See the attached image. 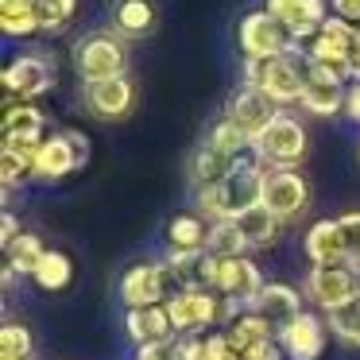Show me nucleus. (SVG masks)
<instances>
[{
    "mask_svg": "<svg viewBox=\"0 0 360 360\" xmlns=\"http://www.w3.org/2000/svg\"><path fill=\"white\" fill-rule=\"evenodd\" d=\"M264 174H267V167L259 163L256 155H244L225 182L194 190V213L205 217L210 225H217V221H236L240 213H248L252 205H259V198H264Z\"/></svg>",
    "mask_w": 360,
    "mask_h": 360,
    "instance_id": "1",
    "label": "nucleus"
},
{
    "mask_svg": "<svg viewBox=\"0 0 360 360\" xmlns=\"http://www.w3.org/2000/svg\"><path fill=\"white\" fill-rule=\"evenodd\" d=\"M240 86H252L267 97L271 105L287 109V105H298L306 86V58L302 51L295 55H283V58H267V63H256V58H244L240 66Z\"/></svg>",
    "mask_w": 360,
    "mask_h": 360,
    "instance_id": "2",
    "label": "nucleus"
},
{
    "mask_svg": "<svg viewBox=\"0 0 360 360\" xmlns=\"http://www.w3.org/2000/svg\"><path fill=\"white\" fill-rule=\"evenodd\" d=\"M310 151V136H306V124L295 117V112L279 109V117L256 136L252 143V155L267 167V171H298Z\"/></svg>",
    "mask_w": 360,
    "mask_h": 360,
    "instance_id": "3",
    "label": "nucleus"
},
{
    "mask_svg": "<svg viewBox=\"0 0 360 360\" xmlns=\"http://www.w3.org/2000/svg\"><path fill=\"white\" fill-rule=\"evenodd\" d=\"M202 283L210 290H217L221 298H233V302L248 306L256 302V295L264 290V271L252 256H202Z\"/></svg>",
    "mask_w": 360,
    "mask_h": 360,
    "instance_id": "4",
    "label": "nucleus"
},
{
    "mask_svg": "<svg viewBox=\"0 0 360 360\" xmlns=\"http://www.w3.org/2000/svg\"><path fill=\"white\" fill-rule=\"evenodd\" d=\"M74 70L82 82H101L128 74V39L112 27H97V32L82 35L74 43Z\"/></svg>",
    "mask_w": 360,
    "mask_h": 360,
    "instance_id": "5",
    "label": "nucleus"
},
{
    "mask_svg": "<svg viewBox=\"0 0 360 360\" xmlns=\"http://www.w3.org/2000/svg\"><path fill=\"white\" fill-rule=\"evenodd\" d=\"M356 39H360V27L345 24L341 16L329 12L321 32L314 35L310 43H302V55H306V63H314V66H321V70L337 74V78L352 82V51H356Z\"/></svg>",
    "mask_w": 360,
    "mask_h": 360,
    "instance_id": "6",
    "label": "nucleus"
},
{
    "mask_svg": "<svg viewBox=\"0 0 360 360\" xmlns=\"http://www.w3.org/2000/svg\"><path fill=\"white\" fill-rule=\"evenodd\" d=\"M167 314L179 337L190 333H210V329H225V298L210 287H190L174 290L167 298Z\"/></svg>",
    "mask_w": 360,
    "mask_h": 360,
    "instance_id": "7",
    "label": "nucleus"
},
{
    "mask_svg": "<svg viewBox=\"0 0 360 360\" xmlns=\"http://www.w3.org/2000/svg\"><path fill=\"white\" fill-rule=\"evenodd\" d=\"M174 295V275L163 256L136 259L124 275H120V302L124 310H143V306H159Z\"/></svg>",
    "mask_w": 360,
    "mask_h": 360,
    "instance_id": "8",
    "label": "nucleus"
},
{
    "mask_svg": "<svg viewBox=\"0 0 360 360\" xmlns=\"http://www.w3.org/2000/svg\"><path fill=\"white\" fill-rule=\"evenodd\" d=\"M55 78L58 70L47 51H24L4 66L0 86H4V97H12V101H39L55 89Z\"/></svg>",
    "mask_w": 360,
    "mask_h": 360,
    "instance_id": "9",
    "label": "nucleus"
},
{
    "mask_svg": "<svg viewBox=\"0 0 360 360\" xmlns=\"http://www.w3.org/2000/svg\"><path fill=\"white\" fill-rule=\"evenodd\" d=\"M236 43H240V55L256 58V63L283 58V55H295L298 51V43L290 39V32L267 8H256V12H248V16L240 20V27H236Z\"/></svg>",
    "mask_w": 360,
    "mask_h": 360,
    "instance_id": "10",
    "label": "nucleus"
},
{
    "mask_svg": "<svg viewBox=\"0 0 360 360\" xmlns=\"http://www.w3.org/2000/svg\"><path fill=\"white\" fill-rule=\"evenodd\" d=\"M89 159V140L74 128L66 132H51L47 140L35 148V182H63Z\"/></svg>",
    "mask_w": 360,
    "mask_h": 360,
    "instance_id": "11",
    "label": "nucleus"
},
{
    "mask_svg": "<svg viewBox=\"0 0 360 360\" xmlns=\"http://www.w3.org/2000/svg\"><path fill=\"white\" fill-rule=\"evenodd\" d=\"M360 290V275L352 271V264H310V271L302 275V295L314 310L329 314L341 302H349Z\"/></svg>",
    "mask_w": 360,
    "mask_h": 360,
    "instance_id": "12",
    "label": "nucleus"
},
{
    "mask_svg": "<svg viewBox=\"0 0 360 360\" xmlns=\"http://www.w3.org/2000/svg\"><path fill=\"white\" fill-rule=\"evenodd\" d=\"M310 198H314V190L302 171H267L264 174V198H259V205L267 213H275L283 225L302 217L310 210Z\"/></svg>",
    "mask_w": 360,
    "mask_h": 360,
    "instance_id": "13",
    "label": "nucleus"
},
{
    "mask_svg": "<svg viewBox=\"0 0 360 360\" xmlns=\"http://www.w3.org/2000/svg\"><path fill=\"white\" fill-rule=\"evenodd\" d=\"M82 105L94 120H124L128 112L136 109V82L128 74H117V78H101V82H82Z\"/></svg>",
    "mask_w": 360,
    "mask_h": 360,
    "instance_id": "14",
    "label": "nucleus"
},
{
    "mask_svg": "<svg viewBox=\"0 0 360 360\" xmlns=\"http://www.w3.org/2000/svg\"><path fill=\"white\" fill-rule=\"evenodd\" d=\"M275 341H279L287 360H321L329 341V321L321 310H302L275 333Z\"/></svg>",
    "mask_w": 360,
    "mask_h": 360,
    "instance_id": "15",
    "label": "nucleus"
},
{
    "mask_svg": "<svg viewBox=\"0 0 360 360\" xmlns=\"http://www.w3.org/2000/svg\"><path fill=\"white\" fill-rule=\"evenodd\" d=\"M43 140H47V117H43L39 105L4 97V112H0V143H4V148L35 151Z\"/></svg>",
    "mask_w": 360,
    "mask_h": 360,
    "instance_id": "16",
    "label": "nucleus"
},
{
    "mask_svg": "<svg viewBox=\"0 0 360 360\" xmlns=\"http://www.w3.org/2000/svg\"><path fill=\"white\" fill-rule=\"evenodd\" d=\"M345 89H349L345 78L306 63V86H302V97H298V109H302L306 117H321V120L345 117Z\"/></svg>",
    "mask_w": 360,
    "mask_h": 360,
    "instance_id": "17",
    "label": "nucleus"
},
{
    "mask_svg": "<svg viewBox=\"0 0 360 360\" xmlns=\"http://www.w3.org/2000/svg\"><path fill=\"white\" fill-rule=\"evenodd\" d=\"M221 117H225L233 128H240V132L248 136L252 143H256V136L264 132V128L271 124L275 117H279V105H271L264 94H259V89L240 86V89H233V94L225 97V109H221Z\"/></svg>",
    "mask_w": 360,
    "mask_h": 360,
    "instance_id": "18",
    "label": "nucleus"
},
{
    "mask_svg": "<svg viewBox=\"0 0 360 360\" xmlns=\"http://www.w3.org/2000/svg\"><path fill=\"white\" fill-rule=\"evenodd\" d=\"M264 8L287 27L298 47L310 43L321 32V24L329 20V0H267Z\"/></svg>",
    "mask_w": 360,
    "mask_h": 360,
    "instance_id": "19",
    "label": "nucleus"
},
{
    "mask_svg": "<svg viewBox=\"0 0 360 360\" xmlns=\"http://www.w3.org/2000/svg\"><path fill=\"white\" fill-rule=\"evenodd\" d=\"M252 310L271 321L275 333H279L290 318H298V314L306 310V295L298 287H290V283H283V279H267L264 290L256 295V302H252Z\"/></svg>",
    "mask_w": 360,
    "mask_h": 360,
    "instance_id": "20",
    "label": "nucleus"
},
{
    "mask_svg": "<svg viewBox=\"0 0 360 360\" xmlns=\"http://www.w3.org/2000/svg\"><path fill=\"white\" fill-rule=\"evenodd\" d=\"M302 252L310 264H349V244H345V233L337 225V217L314 221L302 236Z\"/></svg>",
    "mask_w": 360,
    "mask_h": 360,
    "instance_id": "21",
    "label": "nucleus"
},
{
    "mask_svg": "<svg viewBox=\"0 0 360 360\" xmlns=\"http://www.w3.org/2000/svg\"><path fill=\"white\" fill-rule=\"evenodd\" d=\"M167 252H179V256H198L205 252V240H210V221L198 217L194 210L190 213H174L163 229Z\"/></svg>",
    "mask_w": 360,
    "mask_h": 360,
    "instance_id": "22",
    "label": "nucleus"
},
{
    "mask_svg": "<svg viewBox=\"0 0 360 360\" xmlns=\"http://www.w3.org/2000/svg\"><path fill=\"white\" fill-rule=\"evenodd\" d=\"M236 163H240L236 155H229V151L213 148L210 140H202L194 148V155H190V182H194V190L217 186V182H225L236 171Z\"/></svg>",
    "mask_w": 360,
    "mask_h": 360,
    "instance_id": "23",
    "label": "nucleus"
},
{
    "mask_svg": "<svg viewBox=\"0 0 360 360\" xmlns=\"http://www.w3.org/2000/svg\"><path fill=\"white\" fill-rule=\"evenodd\" d=\"M124 333L132 345H148V341H163V337H179L171 326L167 302L159 306H143V310H124Z\"/></svg>",
    "mask_w": 360,
    "mask_h": 360,
    "instance_id": "24",
    "label": "nucleus"
},
{
    "mask_svg": "<svg viewBox=\"0 0 360 360\" xmlns=\"http://www.w3.org/2000/svg\"><path fill=\"white\" fill-rule=\"evenodd\" d=\"M155 4L151 0H117L112 4V32H120L124 39H143L155 32Z\"/></svg>",
    "mask_w": 360,
    "mask_h": 360,
    "instance_id": "25",
    "label": "nucleus"
},
{
    "mask_svg": "<svg viewBox=\"0 0 360 360\" xmlns=\"http://www.w3.org/2000/svg\"><path fill=\"white\" fill-rule=\"evenodd\" d=\"M236 225H240L244 240H248L252 252H264V248H275L283 236V221L275 217V213H267L264 205H252L248 213H240L236 217Z\"/></svg>",
    "mask_w": 360,
    "mask_h": 360,
    "instance_id": "26",
    "label": "nucleus"
},
{
    "mask_svg": "<svg viewBox=\"0 0 360 360\" xmlns=\"http://www.w3.org/2000/svg\"><path fill=\"white\" fill-rule=\"evenodd\" d=\"M0 32L8 39H32L39 32V0H0Z\"/></svg>",
    "mask_w": 360,
    "mask_h": 360,
    "instance_id": "27",
    "label": "nucleus"
},
{
    "mask_svg": "<svg viewBox=\"0 0 360 360\" xmlns=\"http://www.w3.org/2000/svg\"><path fill=\"white\" fill-rule=\"evenodd\" d=\"M225 337L229 345L236 349V356H240L244 349H252V345H264V341H275V326L267 318H259L256 310H244L240 318H233L225 326Z\"/></svg>",
    "mask_w": 360,
    "mask_h": 360,
    "instance_id": "28",
    "label": "nucleus"
},
{
    "mask_svg": "<svg viewBox=\"0 0 360 360\" xmlns=\"http://www.w3.org/2000/svg\"><path fill=\"white\" fill-rule=\"evenodd\" d=\"M0 182H4V194H12L16 186L35 182V151L4 148V143H0Z\"/></svg>",
    "mask_w": 360,
    "mask_h": 360,
    "instance_id": "29",
    "label": "nucleus"
},
{
    "mask_svg": "<svg viewBox=\"0 0 360 360\" xmlns=\"http://www.w3.org/2000/svg\"><path fill=\"white\" fill-rule=\"evenodd\" d=\"M74 279V259L66 256V252L58 248H47V256L39 259V267H35L32 283L39 290H47V295H55V290H66Z\"/></svg>",
    "mask_w": 360,
    "mask_h": 360,
    "instance_id": "30",
    "label": "nucleus"
},
{
    "mask_svg": "<svg viewBox=\"0 0 360 360\" xmlns=\"http://www.w3.org/2000/svg\"><path fill=\"white\" fill-rule=\"evenodd\" d=\"M326 321H329V337H337L345 349H360V290L337 310H329Z\"/></svg>",
    "mask_w": 360,
    "mask_h": 360,
    "instance_id": "31",
    "label": "nucleus"
},
{
    "mask_svg": "<svg viewBox=\"0 0 360 360\" xmlns=\"http://www.w3.org/2000/svg\"><path fill=\"white\" fill-rule=\"evenodd\" d=\"M43 256H47V244H43V236H39V233H24L8 252H4V267H8L12 275H27V279H32Z\"/></svg>",
    "mask_w": 360,
    "mask_h": 360,
    "instance_id": "32",
    "label": "nucleus"
},
{
    "mask_svg": "<svg viewBox=\"0 0 360 360\" xmlns=\"http://www.w3.org/2000/svg\"><path fill=\"white\" fill-rule=\"evenodd\" d=\"M205 252H210V256H252V248H248V240H244L236 221H217V225H210Z\"/></svg>",
    "mask_w": 360,
    "mask_h": 360,
    "instance_id": "33",
    "label": "nucleus"
},
{
    "mask_svg": "<svg viewBox=\"0 0 360 360\" xmlns=\"http://www.w3.org/2000/svg\"><path fill=\"white\" fill-rule=\"evenodd\" d=\"M0 356L35 360V341H32V329L24 321H4L0 326Z\"/></svg>",
    "mask_w": 360,
    "mask_h": 360,
    "instance_id": "34",
    "label": "nucleus"
},
{
    "mask_svg": "<svg viewBox=\"0 0 360 360\" xmlns=\"http://www.w3.org/2000/svg\"><path fill=\"white\" fill-rule=\"evenodd\" d=\"M78 0H39V32L43 35H58L70 27Z\"/></svg>",
    "mask_w": 360,
    "mask_h": 360,
    "instance_id": "35",
    "label": "nucleus"
},
{
    "mask_svg": "<svg viewBox=\"0 0 360 360\" xmlns=\"http://www.w3.org/2000/svg\"><path fill=\"white\" fill-rule=\"evenodd\" d=\"M205 140H210L213 148H221V151H229V155H236V159L252 155V140L240 132V128H233V124H229L225 117H221L217 124L210 128V136H205Z\"/></svg>",
    "mask_w": 360,
    "mask_h": 360,
    "instance_id": "36",
    "label": "nucleus"
},
{
    "mask_svg": "<svg viewBox=\"0 0 360 360\" xmlns=\"http://www.w3.org/2000/svg\"><path fill=\"white\" fill-rule=\"evenodd\" d=\"M132 360H182V337H163V341L136 345Z\"/></svg>",
    "mask_w": 360,
    "mask_h": 360,
    "instance_id": "37",
    "label": "nucleus"
},
{
    "mask_svg": "<svg viewBox=\"0 0 360 360\" xmlns=\"http://www.w3.org/2000/svg\"><path fill=\"white\" fill-rule=\"evenodd\" d=\"M337 225H341V233H345V244H349V264H352V259L360 256V210L341 213Z\"/></svg>",
    "mask_w": 360,
    "mask_h": 360,
    "instance_id": "38",
    "label": "nucleus"
},
{
    "mask_svg": "<svg viewBox=\"0 0 360 360\" xmlns=\"http://www.w3.org/2000/svg\"><path fill=\"white\" fill-rule=\"evenodd\" d=\"M24 236V229H20V217L12 213V205H4V213H0V248L8 252L12 244Z\"/></svg>",
    "mask_w": 360,
    "mask_h": 360,
    "instance_id": "39",
    "label": "nucleus"
},
{
    "mask_svg": "<svg viewBox=\"0 0 360 360\" xmlns=\"http://www.w3.org/2000/svg\"><path fill=\"white\" fill-rule=\"evenodd\" d=\"M182 360H210V333L182 337Z\"/></svg>",
    "mask_w": 360,
    "mask_h": 360,
    "instance_id": "40",
    "label": "nucleus"
},
{
    "mask_svg": "<svg viewBox=\"0 0 360 360\" xmlns=\"http://www.w3.org/2000/svg\"><path fill=\"white\" fill-rule=\"evenodd\" d=\"M240 360H287V356H283L279 341H264V345H252V349H244Z\"/></svg>",
    "mask_w": 360,
    "mask_h": 360,
    "instance_id": "41",
    "label": "nucleus"
},
{
    "mask_svg": "<svg viewBox=\"0 0 360 360\" xmlns=\"http://www.w3.org/2000/svg\"><path fill=\"white\" fill-rule=\"evenodd\" d=\"M329 12H333V16H341L345 24L360 27V0H329Z\"/></svg>",
    "mask_w": 360,
    "mask_h": 360,
    "instance_id": "42",
    "label": "nucleus"
},
{
    "mask_svg": "<svg viewBox=\"0 0 360 360\" xmlns=\"http://www.w3.org/2000/svg\"><path fill=\"white\" fill-rule=\"evenodd\" d=\"M345 117L360 124V82H349V89H345Z\"/></svg>",
    "mask_w": 360,
    "mask_h": 360,
    "instance_id": "43",
    "label": "nucleus"
},
{
    "mask_svg": "<svg viewBox=\"0 0 360 360\" xmlns=\"http://www.w3.org/2000/svg\"><path fill=\"white\" fill-rule=\"evenodd\" d=\"M352 82H360V39H356V51H352Z\"/></svg>",
    "mask_w": 360,
    "mask_h": 360,
    "instance_id": "44",
    "label": "nucleus"
},
{
    "mask_svg": "<svg viewBox=\"0 0 360 360\" xmlns=\"http://www.w3.org/2000/svg\"><path fill=\"white\" fill-rule=\"evenodd\" d=\"M352 271H356V275H360V256H356V259H352Z\"/></svg>",
    "mask_w": 360,
    "mask_h": 360,
    "instance_id": "45",
    "label": "nucleus"
},
{
    "mask_svg": "<svg viewBox=\"0 0 360 360\" xmlns=\"http://www.w3.org/2000/svg\"><path fill=\"white\" fill-rule=\"evenodd\" d=\"M0 360H16V356H0Z\"/></svg>",
    "mask_w": 360,
    "mask_h": 360,
    "instance_id": "46",
    "label": "nucleus"
}]
</instances>
